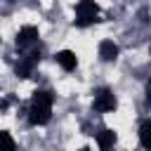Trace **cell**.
Wrapping results in <instances>:
<instances>
[{
    "label": "cell",
    "instance_id": "obj_1",
    "mask_svg": "<svg viewBox=\"0 0 151 151\" xmlns=\"http://www.w3.org/2000/svg\"><path fill=\"white\" fill-rule=\"evenodd\" d=\"M52 104H54V94L50 90H35L31 99V109H28V123L47 125L52 118Z\"/></svg>",
    "mask_w": 151,
    "mask_h": 151
},
{
    "label": "cell",
    "instance_id": "obj_2",
    "mask_svg": "<svg viewBox=\"0 0 151 151\" xmlns=\"http://www.w3.org/2000/svg\"><path fill=\"white\" fill-rule=\"evenodd\" d=\"M76 26L85 28L92 26L94 21H99V5L94 0H78L76 2Z\"/></svg>",
    "mask_w": 151,
    "mask_h": 151
},
{
    "label": "cell",
    "instance_id": "obj_3",
    "mask_svg": "<svg viewBox=\"0 0 151 151\" xmlns=\"http://www.w3.org/2000/svg\"><path fill=\"white\" fill-rule=\"evenodd\" d=\"M92 106H94L97 113H111V111L118 106V101H116V94H113L109 87H99V90L94 92Z\"/></svg>",
    "mask_w": 151,
    "mask_h": 151
},
{
    "label": "cell",
    "instance_id": "obj_4",
    "mask_svg": "<svg viewBox=\"0 0 151 151\" xmlns=\"http://www.w3.org/2000/svg\"><path fill=\"white\" fill-rule=\"evenodd\" d=\"M38 38H40V33H38V28H35V26H21V28L17 31L14 42H17V47H19V50H26V47L35 45V42H38Z\"/></svg>",
    "mask_w": 151,
    "mask_h": 151
},
{
    "label": "cell",
    "instance_id": "obj_5",
    "mask_svg": "<svg viewBox=\"0 0 151 151\" xmlns=\"http://www.w3.org/2000/svg\"><path fill=\"white\" fill-rule=\"evenodd\" d=\"M38 59H40V52H31V54H26L24 59H19V64L14 66V73H17V78H28Z\"/></svg>",
    "mask_w": 151,
    "mask_h": 151
},
{
    "label": "cell",
    "instance_id": "obj_6",
    "mask_svg": "<svg viewBox=\"0 0 151 151\" xmlns=\"http://www.w3.org/2000/svg\"><path fill=\"white\" fill-rule=\"evenodd\" d=\"M54 59H57V64H59L64 71H76V66H78V57H76L73 50H59V52L54 54Z\"/></svg>",
    "mask_w": 151,
    "mask_h": 151
},
{
    "label": "cell",
    "instance_id": "obj_7",
    "mask_svg": "<svg viewBox=\"0 0 151 151\" xmlns=\"http://www.w3.org/2000/svg\"><path fill=\"white\" fill-rule=\"evenodd\" d=\"M116 132L111 130V127H101L99 132H97V146H99V151H111L113 149V144H116Z\"/></svg>",
    "mask_w": 151,
    "mask_h": 151
},
{
    "label": "cell",
    "instance_id": "obj_8",
    "mask_svg": "<svg viewBox=\"0 0 151 151\" xmlns=\"http://www.w3.org/2000/svg\"><path fill=\"white\" fill-rule=\"evenodd\" d=\"M118 45L113 42V40H101L99 42V57H101V61H106V64H111V61H116L118 59Z\"/></svg>",
    "mask_w": 151,
    "mask_h": 151
},
{
    "label": "cell",
    "instance_id": "obj_9",
    "mask_svg": "<svg viewBox=\"0 0 151 151\" xmlns=\"http://www.w3.org/2000/svg\"><path fill=\"white\" fill-rule=\"evenodd\" d=\"M139 142H142V146L146 151H151V118L142 123V127H139Z\"/></svg>",
    "mask_w": 151,
    "mask_h": 151
},
{
    "label": "cell",
    "instance_id": "obj_10",
    "mask_svg": "<svg viewBox=\"0 0 151 151\" xmlns=\"http://www.w3.org/2000/svg\"><path fill=\"white\" fill-rule=\"evenodd\" d=\"M0 151H17V142L7 130H0Z\"/></svg>",
    "mask_w": 151,
    "mask_h": 151
},
{
    "label": "cell",
    "instance_id": "obj_11",
    "mask_svg": "<svg viewBox=\"0 0 151 151\" xmlns=\"http://www.w3.org/2000/svg\"><path fill=\"white\" fill-rule=\"evenodd\" d=\"M146 94H149V99H151V80L146 83Z\"/></svg>",
    "mask_w": 151,
    "mask_h": 151
},
{
    "label": "cell",
    "instance_id": "obj_12",
    "mask_svg": "<svg viewBox=\"0 0 151 151\" xmlns=\"http://www.w3.org/2000/svg\"><path fill=\"white\" fill-rule=\"evenodd\" d=\"M80 151H90V149H87V146H85V149H80Z\"/></svg>",
    "mask_w": 151,
    "mask_h": 151
}]
</instances>
